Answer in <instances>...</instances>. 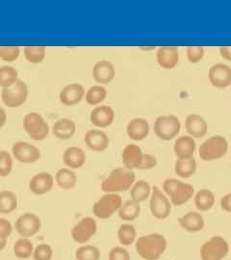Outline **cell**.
Wrapping results in <instances>:
<instances>
[{
    "label": "cell",
    "mask_w": 231,
    "mask_h": 260,
    "mask_svg": "<svg viewBox=\"0 0 231 260\" xmlns=\"http://www.w3.org/2000/svg\"><path fill=\"white\" fill-rule=\"evenodd\" d=\"M228 151V142L223 136L215 135L205 140L199 149V155L204 161H215L223 157Z\"/></svg>",
    "instance_id": "5"
},
{
    "label": "cell",
    "mask_w": 231,
    "mask_h": 260,
    "mask_svg": "<svg viewBox=\"0 0 231 260\" xmlns=\"http://www.w3.org/2000/svg\"><path fill=\"white\" fill-rule=\"evenodd\" d=\"M229 252V244L222 236H212L201 248L202 260H223Z\"/></svg>",
    "instance_id": "9"
},
{
    "label": "cell",
    "mask_w": 231,
    "mask_h": 260,
    "mask_svg": "<svg viewBox=\"0 0 231 260\" xmlns=\"http://www.w3.org/2000/svg\"><path fill=\"white\" fill-rule=\"evenodd\" d=\"M141 211V204L130 199L128 201L123 202L120 210L118 211V215L120 220L123 222H133L140 216Z\"/></svg>",
    "instance_id": "29"
},
{
    "label": "cell",
    "mask_w": 231,
    "mask_h": 260,
    "mask_svg": "<svg viewBox=\"0 0 231 260\" xmlns=\"http://www.w3.org/2000/svg\"><path fill=\"white\" fill-rule=\"evenodd\" d=\"M163 192L168 196L172 205L181 206L194 198V186L185 183L177 178H167L163 182Z\"/></svg>",
    "instance_id": "3"
},
{
    "label": "cell",
    "mask_w": 231,
    "mask_h": 260,
    "mask_svg": "<svg viewBox=\"0 0 231 260\" xmlns=\"http://www.w3.org/2000/svg\"><path fill=\"white\" fill-rule=\"evenodd\" d=\"M19 72L13 66L0 67V87L2 89L9 88L19 81Z\"/></svg>",
    "instance_id": "37"
},
{
    "label": "cell",
    "mask_w": 231,
    "mask_h": 260,
    "mask_svg": "<svg viewBox=\"0 0 231 260\" xmlns=\"http://www.w3.org/2000/svg\"><path fill=\"white\" fill-rule=\"evenodd\" d=\"M84 141L89 149L95 152L105 151L110 146V138L102 129L93 128L85 133Z\"/></svg>",
    "instance_id": "19"
},
{
    "label": "cell",
    "mask_w": 231,
    "mask_h": 260,
    "mask_svg": "<svg viewBox=\"0 0 231 260\" xmlns=\"http://www.w3.org/2000/svg\"><path fill=\"white\" fill-rule=\"evenodd\" d=\"M118 239L122 247H129L135 244L137 240V231L132 223H125L120 224L118 230Z\"/></svg>",
    "instance_id": "34"
},
{
    "label": "cell",
    "mask_w": 231,
    "mask_h": 260,
    "mask_svg": "<svg viewBox=\"0 0 231 260\" xmlns=\"http://www.w3.org/2000/svg\"><path fill=\"white\" fill-rule=\"evenodd\" d=\"M150 132V125L146 119L135 118L128 121L126 125V134L128 138L140 142L148 138Z\"/></svg>",
    "instance_id": "23"
},
{
    "label": "cell",
    "mask_w": 231,
    "mask_h": 260,
    "mask_svg": "<svg viewBox=\"0 0 231 260\" xmlns=\"http://www.w3.org/2000/svg\"><path fill=\"white\" fill-rule=\"evenodd\" d=\"M158 65L165 70H173L179 63V49L176 47H158L156 50Z\"/></svg>",
    "instance_id": "22"
},
{
    "label": "cell",
    "mask_w": 231,
    "mask_h": 260,
    "mask_svg": "<svg viewBox=\"0 0 231 260\" xmlns=\"http://www.w3.org/2000/svg\"><path fill=\"white\" fill-rule=\"evenodd\" d=\"M179 225L188 233H200L204 231L205 221L204 216L196 211H190L178 219Z\"/></svg>",
    "instance_id": "26"
},
{
    "label": "cell",
    "mask_w": 231,
    "mask_h": 260,
    "mask_svg": "<svg viewBox=\"0 0 231 260\" xmlns=\"http://www.w3.org/2000/svg\"><path fill=\"white\" fill-rule=\"evenodd\" d=\"M108 95V92L106 88L102 85H92L88 90H86L84 100L86 103L91 106H98L102 105V103L106 100Z\"/></svg>",
    "instance_id": "33"
},
{
    "label": "cell",
    "mask_w": 231,
    "mask_h": 260,
    "mask_svg": "<svg viewBox=\"0 0 231 260\" xmlns=\"http://www.w3.org/2000/svg\"><path fill=\"white\" fill-rule=\"evenodd\" d=\"M85 93L86 90L81 84H68L59 93V101L65 106H74L83 101Z\"/></svg>",
    "instance_id": "18"
},
{
    "label": "cell",
    "mask_w": 231,
    "mask_h": 260,
    "mask_svg": "<svg viewBox=\"0 0 231 260\" xmlns=\"http://www.w3.org/2000/svg\"><path fill=\"white\" fill-rule=\"evenodd\" d=\"M20 260H23V259H20Z\"/></svg>",
    "instance_id": "52"
},
{
    "label": "cell",
    "mask_w": 231,
    "mask_h": 260,
    "mask_svg": "<svg viewBox=\"0 0 231 260\" xmlns=\"http://www.w3.org/2000/svg\"><path fill=\"white\" fill-rule=\"evenodd\" d=\"M168 241L160 233L142 235L135 242L139 256L144 260H158L166 251Z\"/></svg>",
    "instance_id": "1"
},
{
    "label": "cell",
    "mask_w": 231,
    "mask_h": 260,
    "mask_svg": "<svg viewBox=\"0 0 231 260\" xmlns=\"http://www.w3.org/2000/svg\"><path fill=\"white\" fill-rule=\"evenodd\" d=\"M109 260H131L129 251H127L122 246H116L113 247L109 254H108Z\"/></svg>",
    "instance_id": "44"
},
{
    "label": "cell",
    "mask_w": 231,
    "mask_h": 260,
    "mask_svg": "<svg viewBox=\"0 0 231 260\" xmlns=\"http://www.w3.org/2000/svg\"><path fill=\"white\" fill-rule=\"evenodd\" d=\"M13 224L4 218H0V238L8 239L13 233Z\"/></svg>",
    "instance_id": "45"
},
{
    "label": "cell",
    "mask_w": 231,
    "mask_h": 260,
    "mask_svg": "<svg viewBox=\"0 0 231 260\" xmlns=\"http://www.w3.org/2000/svg\"><path fill=\"white\" fill-rule=\"evenodd\" d=\"M18 197L14 192L9 190L0 192V213H13L18 208Z\"/></svg>",
    "instance_id": "35"
},
{
    "label": "cell",
    "mask_w": 231,
    "mask_h": 260,
    "mask_svg": "<svg viewBox=\"0 0 231 260\" xmlns=\"http://www.w3.org/2000/svg\"><path fill=\"white\" fill-rule=\"evenodd\" d=\"M7 119H8L7 113L0 106V129L6 124Z\"/></svg>",
    "instance_id": "49"
},
{
    "label": "cell",
    "mask_w": 231,
    "mask_h": 260,
    "mask_svg": "<svg viewBox=\"0 0 231 260\" xmlns=\"http://www.w3.org/2000/svg\"><path fill=\"white\" fill-rule=\"evenodd\" d=\"M152 187L146 180H136L135 183L130 188L129 194L131 200L139 204L147 201L151 195Z\"/></svg>",
    "instance_id": "31"
},
{
    "label": "cell",
    "mask_w": 231,
    "mask_h": 260,
    "mask_svg": "<svg viewBox=\"0 0 231 260\" xmlns=\"http://www.w3.org/2000/svg\"><path fill=\"white\" fill-rule=\"evenodd\" d=\"M54 180L56 184L61 189L71 191L77 184V176L74 173V170L69 168H61L56 172Z\"/></svg>",
    "instance_id": "28"
},
{
    "label": "cell",
    "mask_w": 231,
    "mask_h": 260,
    "mask_svg": "<svg viewBox=\"0 0 231 260\" xmlns=\"http://www.w3.org/2000/svg\"><path fill=\"white\" fill-rule=\"evenodd\" d=\"M42 229V221L36 214L26 212L20 215L15 223V230L20 237L30 238Z\"/></svg>",
    "instance_id": "13"
},
{
    "label": "cell",
    "mask_w": 231,
    "mask_h": 260,
    "mask_svg": "<svg viewBox=\"0 0 231 260\" xmlns=\"http://www.w3.org/2000/svg\"><path fill=\"white\" fill-rule=\"evenodd\" d=\"M14 167V157L7 150H0V177L11 175Z\"/></svg>",
    "instance_id": "40"
},
{
    "label": "cell",
    "mask_w": 231,
    "mask_h": 260,
    "mask_svg": "<svg viewBox=\"0 0 231 260\" xmlns=\"http://www.w3.org/2000/svg\"><path fill=\"white\" fill-rule=\"evenodd\" d=\"M194 205L199 211H208L212 208L216 198L211 190L209 189H202L197 191L194 196Z\"/></svg>",
    "instance_id": "32"
},
{
    "label": "cell",
    "mask_w": 231,
    "mask_h": 260,
    "mask_svg": "<svg viewBox=\"0 0 231 260\" xmlns=\"http://www.w3.org/2000/svg\"><path fill=\"white\" fill-rule=\"evenodd\" d=\"M76 260H100L101 251L92 245H82L75 251Z\"/></svg>",
    "instance_id": "39"
},
{
    "label": "cell",
    "mask_w": 231,
    "mask_h": 260,
    "mask_svg": "<svg viewBox=\"0 0 231 260\" xmlns=\"http://www.w3.org/2000/svg\"><path fill=\"white\" fill-rule=\"evenodd\" d=\"M197 169V163L194 157L176 159L175 163V173L177 177L189 178L193 177Z\"/></svg>",
    "instance_id": "30"
},
{
    "label": "cell",
    "mask_w": 231,
    "mask_h": 260,
    "mask_svg": "<svg viewBox=\"0 0 231 260\" xmlns=\"http://www.w3.org/2000/svg\"><path fill=\"white\" fill-rule=\"evenodd\" d=\"M54 186V177L46 172H41L34 175L29 180V190L36 196L46 195Z\"/></svg>",
    "instance_id": "16"
},
{
    "label": "cell",
    "mask_w": 231,
    "mask_h": 260,
    "mask_svg": "<svg viewBox=\"0 0 231 260\" xmlns=\"http://www.w3.org/2000/svg\"><path fill=\"white\" fill-rule=\"evenodd\" d=\"M196 149L195 140L188 136H180L176 138L174 145V151L178 159L194 157Z\"/></svg>",
    "instance_id": "27"
},
{
    "label": "cell",
    "mask_w": 231,
    "mask_h": 260,
    "mask_svg": "<svg viewBox=\"0 0 231 260\" xmlns=\"http://www.w3.org/2000/svg\"><path fill=\"white\" fill-rule=\"evenodd\" d=\"M20 47L16 46L0 47V60L6 63H13L17 61L20 56Z\"/></svg>",
    "instance_id": "41"
},
{
    "label": "cell",
    "mask_w": 231,
    "mask_h": 260,
    "mask_svg": "<svg viewBox=\"0 0 231 260\" xmlns=\"http://www.w3.org/2000/svg\"><path fill=\"white\" fill-rule=\"evenodd\" d=\"M87 161V154L80 147H69L63 152V162L65 166L72 170L83 167Z\"/></svg>",
    "instance_id": "24"
},
{
    "label": "cell",
    "mask_w": 231,
    "mask_h": 260,
    "mask_svg": "<svg viewBox=\"0 0 231 260\" xmlns=\"http://www.w3.org/2000/svg\"><path fill=\"white\" fill-rule=\"evenodd\" d=\"M156 166H157V158L155 157L153 154L145 153L140 170H152Z\"/></svg>",
    "instance_id": "46"
},
{
    "label": "cell",
    "mask_w": 231,
    "mask_h": 260,
    "mask_svg": "<svg viewBox=\"0 0 231 260\" xmlns=\"http://www.w3.org/2000/svg\"><path fill=\"white\" fill-rule=\"evenodd\" d=\"M76 130H77L76 122L69 118H62L57 120L51 128L54 137L62 141L72 139L75 135Z\"/></svg>",
    "instance_id": "25"
},
{
    "label": "cell",
    "mask_w": 231,
    "mask_h": 260,
    "mask_svg": "<svg viewBox=\"0 0 231 260\" xmlns=\"http://www.w3.org/2000/svg\"><path fill=\"white\" fill-rule=\"evenodd\" d=\"M12 155L19 163L33 164L41 159L42 152L35 145L24 141H19L12 147Z\"/></svg>",
    "instance_id": "12"
},
{
    "label": "cell",
    "mask_w": 231,
    "mask_h": 260,
    "mask_svg": "<svg viewBox=\"0 0 231 260\" xmlns=\"http://www.w3.org/2000/svg\"><path fill=\"white\" fill-rule=\"evenodd\" d=\"M116 77V68L108 60L97 61L92 68V78L98 85L111 83Z\"/></svg>",
    "instance_id": "17"
},
{
    "label": "cell",
    "mask_w": 231,
    "mask_h": 260,
    "mask_svg": "<svg viewBox=\"0 0 231 260\" xmlns=\"http://www.w3.org/2000/svg\"><path fill=\"white\" fill-rule=\"evenodd\" d=\"M185 128L190 137L200 139L207 134L208 123L203 116L199 114H190L186 118Z\"/></svg>",
    "instance_id": "21"
},
{
    "label": "cell",
    "mask_w": 231,
    "mask_h": 260,
    "mask_svg": "<svg viewBox=\"0 0 231 260\" xmlns=\"http://www.w3.org/2000/svg\"><path fill=\"white\" fill-rule=\"evenodd\" d=\"M141 50L143 51H152V50H155L156 47H140Z\"/></svg>",
    "instance_id": "51"
},
{
    "label": "cell",
    "mask_w": 231,
    "mask_h": 260,
    "mask_svg": "<svg viewBox=\"0 0 231 260\" xmlns=\"http://www.w3.org/2000/svg\"><path fill=\"white\" fill-rule=\"evenodd\" d=\"M23 56L30 64H41L46 57V47L43 46H28L23 48Z\"/></svg>",
    "instance_id": "38"
},
{
    "label": "cell",
    "mask_w": 231,
    "mask_h": 260,
    "mask_svg": "<svg viewBox=\"0 0 231 260\" xmlns=\"http://www.w3.org/2000/svg\"><path fill=\"white\" fill-rule=\"evenodd\" d=\"M122 204L123 200L120 194L105 193L92 205V214L101 220L110 219L120 210Z\"/></svg>",
    "instance_id": "6"
},
{
    "label": "cell",
    "mask_w": 231,
    "mask_h": 260,
    "mask_svg": "<svg viewBox=\"0 0 231 260\" xmlns=\"http://www.w3.org/2000/svg\"><path fill=\"white\" fill-rule=\"evenodd\" d=\"M136 181V174L127 168H116L102 182V190L104 193L120 194L129 191Z\"/></svg>",
    "instance_id": "2"
},
{
    "label": "cell",
    "mask_w": 231,
    "mask_h": 260,
    "mask_svg": "<svg viewBox=\"0 0 231 260\" xmlns=\"http://www.w3.org/2000/svg\"><path fill=\"white\" fill-rule=\"evenodd\" d=\"M97 233V223L92 217H85L74 224L71 236L75 243L84 245L90 241Z\"/></svg>",
    "instance_id": "11"
},
{
    "label": "cell",
    "mask_w": 231,
    "mask_h": 260,
    "mask_svg": "<svg viewBox=\"0 0 231 260\" xmlns=\"http://www.w3.org/2000/svg\"><path fill=\"white\" fill-rule=\"evenodd\" d=\"M34 245L29 238L20 237L17 241L15 242L13 251L16 257L19 259L26 260L30 258L33 255L34 252Z\"/></svg>",
    "instance_id": "36"
},
{
    "label": "cell",
    "mask_w": 231,
    "mask_h": 260,
    "mask_svg": "<svg viewBox=\"0 0 231 260\" xmlns=\"http://www.w3.org/2000/svg\"><path fill=\"white\" fill-rule=\"evenodd\" d=\"M144 155L145 152L138 145H126L121 152V161L123 163V167L127 168L132 171L140 170L143 163Z\"/></svg>",
    "instance_id": "20"
},
{
    "label": "cell",
    "mask_w": 231,
    "mask_h": 260,
    "mask_svg": "<svg viewBox=\"0 0 231 260\" xmlns=\"http://www.w3.org/2000/svg\"><path fill=\"white\" fill-rule=\"evenodd\" d=\"M7 242L8 239H4V238H0V251H3L6 246H7Z\"/></svg>",
    "instance_id": "50"
},
{
    "label": "cell",
    "mask_w": 231,
    "mask_h": 260,
    "mask_svg": "<svg viewBox=\"0 0 231 260\" xmlns=\"http://www.w3.org/2000/svg\"><path fill=\"white\" fill-rule=\"evenodd\" d=\"M22 124L24 131L33 141H44L49 135V124L45 120V118L38 112H30L26 114L23 118Z\"/></svg>",
    "instance_id": "4"
},
{
    "label": "cell",
    "mask_w": 231,
    "mask_h": 260,
    "mask_svg": "<svg viewBox=\"0 0 231 260\" xmlns=\"http://www.w3.org/2000/svg\"><path fill=\"white\" fill-rule=\"evenodd\" d=\"M205 50L204 47H188L186 49V56L191 64H196L203 61Z\"/></svg>",
    "instance_id": "43"
},
{
    "label": "cell",
    "mask_w": 231,
    "mask_h": 260,
    "mask_svg": "<svg viewBox=\"0 0 231 260\" xmlns=\"http://www.w3.org/2000/svg\"><path fill=\"white\" fill-rule=\"evenodd\" d=\"M208 79L213 87L225 89L231 86V68L222 63L211 66L208 72Z\"/></svg>",
    "instance_id": "14"
},
{
    "label": "cell",
    "mask_w": 231,
    "mask_h": 260,
    "mask_svg": "<svg viewBox=\"0 0 231 260\" xmlns=\"http://www.w3.org/2000/svg\"><path fill=\"white\" fill-rule=\"evenodd\" d=\"M219 52L222 59L231 62V47H221L219 48Z\"/></svg>",
    "instance_id": "48"
},
{
    "label": "cell",
    "mask_w": 231,
    "mask_h": 260,
    "mask_svg": "<svg viewBox=\"0 0 231 260\" xmlns=\"http://www.w3.org/2000/svg\"><path fill=\"white\" fill-rule=\"evenodd\" d=\"M173 205L168 196L157 186L152 187L149 197V210L157 220H165L172 213Z\"/></svg>",
    "instance_id": "10"
},
{
    "label": "cell",
    "mask_w": 231,
    "mask_h": 260,
    "mask_svg": "<svg viewBox=\"0 0 231 260\" xmlns=\"http://www.w3.org/2000/svg\"><path fill=\"white\" fill-rule=\"evenodd\" d=\"M221 208L223 211L231 213V193L223 196L221 199Z\"/></svg>",
    "instance_id": "47"
},
{
    "label": "cell",
    "mask_w": 231,
    "mask_h": 260,
    "mask_svg": "<svg viewBox=\"0 0 231 260\" xmlns=\"http://www.w3.org/2000/svg\"><path fill=\"white\" fill-rule=\"evenodd\" d=\"M116 113L109 105H98L92 109L90 114V121L96 128L102 129L109 127L115 121Z\"/></svg>",
    "instance_id": "15"
},
{
    "label": "cell",
    "mask_w": 231,
    "mask_h": 260,
    "mask_svg": "<svg viewBox=\"0 0 231 260\" xmlns=\"http://www.w3.org/2000/svg\"><path fill=\"white\" fill-rule=\"evenodd\" d=\"M181 129V122L174 115H161L156 118L153 130L158 138L163 141L176 139Z\"/></svg>",
    "instance_id": "7"
},
{
    "label": "cell",
    "mask_w": 231,
    "mask_h": 260,
    "mask_svg": "<svg viewBox=\"0 0 231 260\" xmlns=\"http://www.w3.org/2000/svg\"><path fill=\"white\" fill-rule=\"evenodd\" d=\"M32 256L34 260H51L53 257V249L50 245L42 243L34 249Z\"/></svg>",
    "instance_id": "42"
},
{
    "label": "cell",
    "mask_w": 231,
    "mask_h": 260,
    "mask_svg": "<svg viewBox=\"0 0 231 260\" xmlns=\"http://www.w3.org/2000/svg\"><path fill=\"white\" fill-rule=\"evenodd\" d=\"M29 89L27 84L23 80L19 81L9 88L2 89L1 101L3 104L9 108H19L27 102Z\"/></svg>",
    "instance_id": "8"
}]
</instances>
